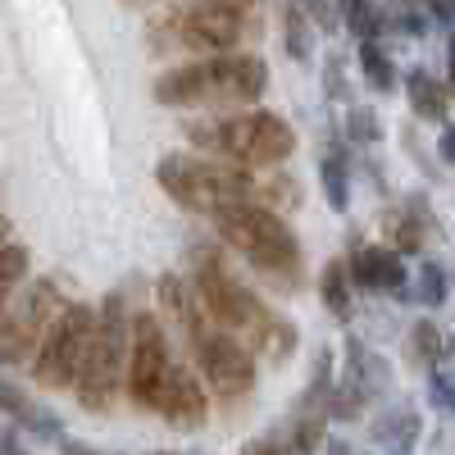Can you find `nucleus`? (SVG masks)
Returning a JSON list of instances; mask_svg holds the SVG:
<instances>
[{
    "instance_id": "nucleus-1",
    "label": "nucleus",
    "mask_w": 455,
    "mask_h": 455,
    "mask_svg": "<svg viewBox=\"0 0 455 455\" xmlns=\"http://www.w3.org/2000/svg\"><path fill=\"white\" fill-rule=\"evenodd\" d=\"M192 291L201 300L205 319H214L223 332H246L251 347H259L269 360H287L296 347V323L274 319L259 306V296L228 269L223 255L210 242L192 246Z\"/></svg>"
},
{
    "instance_id": "nucleus-2",
    "label": "nucleus",
    "mask_w": 455,
    "mask_h": 455,
    "mask_svg": "<svg viewBox=\"0 0 455 455\" xmlns=\"http://www.w3.org/2000/svg\"><path fill=\"white\" fill-rule=\"evenodd\" d=\"M269 87V68L259 55H210L196 64H178L156 78V100L187 109V105H251Z\"/></svg>"
},
{
    "instance_id": "nucleus-3",
    "label": "nucleus",
    "mask_w": 455,
    "mask_h": 455,
    "mask_svg": "<svg viewBox=\"0 0 455 455\" xmlns=\"http://www.w3.org/2000/svg\"><path fill=\"white\" fill-rule=\"evenodd\" d=\"M187 141L201 146L210 160H233L242 169H269L291 160L296 132L287 119L269 109H251V114H223V119L205 124H187Z\"/></svg>"
},
{
    "instance_id": "nucleus-4",
    "label": "nucleus",
    "mask_w": 455,
    "mask_h": 455,
    "mask_svg": "<svg viewBox=\"0 0 455 455\" xmlns=\"http://www.w3.org/2000/svg\"><path fill=\"white\" fill-rule=\"evenodd\" d=\"M156 182L164 187V196H173L182 210L196 214H219L233 205H255L264 196V187L251 178L242 164H219L210 156H164L156 164Z\"/></svg>"
},
{
    "instance_id": "nucleus-5",
    "label": "nucleus",
    "mask_w": 455,
    "mask_h": 455,
    "mask_svg": "<svg viewBox=\"0 0 455 455\" xmlns=\"http://www.w3.org/2000/svg\"><path fill=\"white\" fill-rule=\"evenodd\" d=\"M255 14V0H187L150 23L156 51H192V55H233Z\"/></svg>"
},
{
    "instance_id": "nucleus-6",
    "label": "nucleus",
    "mask_w": 455,
    "mask_h": 455,
    "mask_svg": "<svg viewBox=\"0 0 455 455\" xmlns=\"http://www.w3.org/2000/svg\"><path fill=\"white\" fill-rule=\"evenodd\" d=\"M214 233L237 255H246L251 269L264 274L269 283H283V287L300 283V242L274 210H264V205L219 210L214 214Z\"/></svg>"
},
{
    "instance_id": "nucleus-7",
    "label": "nucleus",
    "mask_w": 455,
    "mask_h": 455,
    "mask_svg": "<svg viewBox=\"0 0 455 455\" xmlns=\"http://www.w3.org/2000/svg\"><path fill=\"white\" fill-rule=\"evenodd\" d=\"M128 347H132V319L124 306V291H109L96 310V332H92V347L78 373V405L92 414H105L119 396L124 378H128Z\"/></svg>"
},
{
    "instance_id": "nucleus-8",
    "label": "nucleus",
    "mask_w": 455,
    "mask_h": 455,
    "mask_svg": "<svg viewBox=\"0 0 455 455\" xmlns=\"http://www.w3.org/2000/svg\"><path fill=\"white\" fill-rule=\"evenodd\" d=\"M92 332H96V310L92 306H83V300L64 306L60 319L51 323V332L42 337L36 355H32L36 387H51V392L78 387V373H83V360H87V347H92Z\"/></svg>"
},
{
    "instance_id": "nucleus-9",
    "label": "nucleus",
    "mask_w": 455,
    "mask_h": 455,
    "mask_svg": "<svg viewBox=\"0 0 455 455\" xmlns=\"http://www.w3.org/2000/svg\"><path fill=\"white\" fill-rule=\"evenodd\" d=\"M60 310H64L60 287L51 278L32 283L14 306L0 315V364H28V355H36L42 337L60 319Z\"/></svg>"
},
{
    "instance_id": "nucleus-10",
    "label": "nucleus",
    "mask_w": 455,
    "mask_h": 455,
    "mask_svg": "<svg viewBox=\"0 0 455 455\" xmlns=\"http://www.w3.org/2000/svg\"><path fill=\"white\" fill-rule=\"evenodd\" d=\"M169 369H173V355H169V337H164L160 319L150 310H137L132 315V347H128V378H124L128 401L137 410H160Z\"/></svg>"
},
{
    "instance_id": "nucleus-11",
    "label": "nucleus",
    "mask_w": 455,
    "mask_h": 455,
    "mask_svg": "<svg viewBox=\"0 0 455 455\" xmlns=\"http://www.w3.org/2000/svg\"><path fill=\"white\" fill-rule=\"evenodd\" d=\"M192 351H196V369H201V378L210 383L214 396L237 401V396H246L255 387L251 347H246V341H237L233 332H205Z\"/></svg>"
},
{
    "instance_id": "nucleus-12",
    "label": "nucleus",
    "mask_w": 455,
    "mask_h": 455,
    "mask_svg": "<svg viewBox=\"0 0 455 455\" xmlns=\"http://www.w3.org/2000/svg\"><path fill=\"white\" fill-rule=\"evenodd\" d=\"M205 410H210V401H205V383H201L192 369L173 364L156 414H164V424H173V428H201V424H205Z\"/></svg>"
},
{
    "instance_id": "nucleus-13",
    "label": "nucleus",
    "mask_w": 455,
    "mask_h": 455,
    "mask_svg": "<svg viewBox=\"0 0 455 455\" xmlns=\"http://www.w3.org/2000/svg\"><path fill=\"white\" fill-rule=\"evenodd\" d=\"M347 274L355 287L369 291H405V259L392 246H351L347 255Z\"/></svg>"
},
{
    "instance_id": "nucleus-14",
    "label": "nucleus",
    "mask_w": 455,
    "mask_h": 455,
    "mask_svg": "<svg viewBox=\"0 0 455 455\" xmlns=\"http://www.w3.org/2000/svg\"><path fill=\"white\" fill-rule=\"evenodd\" d=\"M156 296H160V310L173 319V328L187 337V347H196V341L210 332V319H205V310H201L196 291L187 287L178 274H160V283H156Z\"/></svg>"
},
{
    "instance_id": "nucleus-15",
    "label": "nucleus",
    "mask_w": 455,
    "mask_h": 455,
    "mask_svg": "<svg viewBox=\"0 0 455 455\" xmlns=\"http://www.w3.org/2000/svg\"><path fill=\"white\" fill-rule=\"evenodd\" d=\"M433 210L424 205V196H410L405 205H396L392 214H387V237H392V251L401 255H410V251H424V242H428V233H433Z\"/></svg>"
},
{
    "instance_id": "nucleus-16",
    "label": "nucleus",
    "mask_w": 455,
    "mask_h": 455,
    "mask_svg": "<svg viewBox=\"0 0 455 455\" xmlns=\"http://www.w3.org/2000/svg\"><path fill=\"white\" fill-rule=\"evenodd\" d=\"M405 96H410V109L428 124H446V109H451V92L433 78L428 68H410L405 73Z\"/></svg>"
},
{
    "instance_id": "nucleus-17",
    "label": "nucleus",
    "mask_w": 455,
    "mask_h": 455,
    "mask_svg": "<svg viewBox=\"0 0 455 455\" xmlns=\"http://www.w3.org/2000/svg\"><path fill=\"white\" fill-rule=\"evenodd\" d=\"M0 405H5L19 424H28L32 433H42V437H51V442H60V437H64V433H60V424H55V414H46L32 396H23L14 383H0Z\"/></svg>"
},
{
    "instance_id": "nucleus-18",
    "label": "nucleus",
    "mask_w": 455,
    "mask_h": 455,
    "mask_svg": "<svg viewBox=\"0 0 455 455\" xmlns=\"http://www.w3.org/2000/svg\"><path fill=\"white\" fill-rule=\"evenodd\" d=\"M351 274H347V259H328L323 274H319V291H323V306L337 319H351Z\"/></svg>"
},
{
    "instance_id": "nucleus-19",
    "label": "nucleus",
    "mask_w": 455,
    "mask_h": 455,
    "mask_svg": "<svg viewBox=\"0 0 455 455\" xmlns=\"http://www.w3.org/2000/svg\"><path fill=\"white\" fill-rule=\"evenodd\" d=\"M414 437H419V414L414 410H392V414H383V419L373 424V442L392 446L396 455H405L414 446Z\"/></svg>"
},
{
    "instance_id": "nucleus-20",
    "label": "nucleus",
    "mask_w": 455,
    "mask_h": 455,
    "mask_svg": "<svg viewBox=\"0 0 455 455\" xmlns=\"http://www.w3.org/2000/svg\"><path fill=\"white\" fill-rule=\"evenodd\" d=\"M405 355H410V364H419V369H437L442 364V355H446V341H442V328L437 323H428V319H419L410 328V337H405Z\"/></svg>"
},
{
    "instance_id": "nucleus-21",
    "label": "nucleus",
    "mask_w": 455,
    "mask_h": 455,
    "mask_svg": "<svg viewBox=\"0 0 455 455\" xmlns=\"http://www.w3.org/2000/svg\"><path fill=\"white\" fill-rule=\"evenodd\" d=\"M310 19L306 10H300V0H283V46L291 60H310V46H315V36H310Z\"/></svg>"
},
{
    "instance_id": "nucleus-22",
    "label": "nucleus",
    "mask_w": 455,
    "mask_h": 455,
    "mask_svg": "<svg viewBox=\"0 0 455 455\" xmlns=\"http://www.w3.org/2000/svg\"><path fill=\"white\" fill-rule=\"evenodd\" d=\"M28 264H32L28 246H14V242L0 246V315L10 310V296H14L19 283L28 278Z\"/></svg>"
},
{
    "instance_id": "nucleus-23",
    "label": "nucleus",
    "mask_w": 455,
    "mask_h": 455,
    "mask_svg": "<svg viewBox=\"0 0 455 455\" xmlns=\"http://www.w3.org/2000/svg\"><path fill=\"white\" fill-rule=\"evenodd\" d=\"M319 182H323V196L332 210H347L351 205V178H347V160H341V150H328L319 160Z\"/></svg>"
},
{
    "instance_id": "nucleus-24",
    "label": "nucleus",
    "mask_w": 455,
    "mask_h": 455,
    "mask_svg": "<svg viewBox=\"0 0 455 455\" xmlns=\"http://www.w3.org/2000/svg\"><path fill=\"white\" fill-rule=\"evenodd\" d=\"M360 73H364V83L373 92H392L396 87V64L378 42H360Z\"/></svg>"
},
{
    "instance_id": "nucleus-25",
    "label": "nucleus",
    "mask_w": 455,
    "mask_h": 455,
    "mask_svg": "<svg viewBox=\"0 0 455 455\" xmlns=\"http://www.w3.org/2000/svg\"><path fill=\"white\" fill-rule=\"evenodd\" d=\"M446 291H451L446 269H442V264H424L419 278H414V300H419V306H428V310H437L442 300H446Z\"/></svg>"
},
{
    "instance_id": "nucleus-26",
    "label": "nucleus",
    "mask_w": 455,
    "mask_h": 455,
    "mask_svg": "<svg viewBox=\"0 0 455 455\" xmlns=\"http://www.w3.org/2000/svg\"><path fill=\"white\" fill-rule=\"evenodd\" d=\"M347 132H351V141H378L383 137V124H378V114L373 109H351L347 114Z\"/></svg>"
},
{
    "instance_id": "nucleus-27",
    "label": "nucleus",
    "mask_w": 455,
    "mask_h": 455,
    "mask_svg": "<svg viewBox=\"0 0 455 455\" xmlns=\"http://www.w3.org/2000/svg\"><path fill=\"white\" fill-rule=\"evenodd\" d=\"M428 401H433L437 410H451V414H455V378L433 373V378H428Z\"/></svg>"
},
{
    "instance_id": "nucleus-28",
    "label": "nucleus",
    "mask_w": 455,
    "mask_h": 455,
    "mask_svg": "<svg viewBox=\"0 0 455 455\" xmlns=\"http://www.w3.org/2000/svg\"><path fill=\"white\" fill-rule=\"evenodd\" d=\"M300 10H306V19H310L315 28H323V32H332V28H337V19H332V5H328V0H300Z\"/></svg>"
},
{
    "instance_id": "nucleus-29",
    "label": "nucleus",
    "mask_w": 455,
    "mask_h": 455,
    "mask_svg": "<svg viewBox=\"0 0 455 455\" xmlns=\"http://www.w3.org/2000/svg\"><path fill=\"white\" fill-rule=\"evenodd\" d=\"M242 455H296V451H291L283 437H259V442H251Z\"/></svg>"
},
{
    "instance_id": "nucleus-30",
    "label": "nucleus",
    "mask_w": 455,
    "mask_h": 455,
    "mask_svg": "<svg viewBox=\"0 0 455 455\" xmlns=\"http://www.w3.org/2000/svg\"><path fill=\"white\" fill-rule=\"evenodd\" d=\"M437 156H442V164H455V124H442V137H437Z\"/></svg>"
},
{
    "instance_id": "nucleus-31",
    "label": "nucleus",
    "mask_w": 455,
    "mask_h": 455,
    "mask_svg": "<svg viewBox=\"0 0 455 455\" xmlns=\"http://www.w3.org/2000/svg\"><path fill=\"white\" fill-rule=\"evenodd\" d=\"M328 96H347V83H341V60H328Z\"/></svg>"
},
{
    "instance_id": "nucleus-32",
    "label": "nucleus",
    "mask_w": 455,
    "mask_h": 455,
    "mask_svg": "<svg viewBox=\"0 0 455 455\" xmlns=\"http://www.w3.org/2000/svg\"><path fill=\"white\" fill-rule=\"evenodd\" d=\"M428 10H433L442 23H455V0H428Z\"/></svg>"
},
{
    "instance_id": "nucleus-33",
    "label": "nucleus",
    "mask_w": 455,
    "mask_h": 455,
    "mask_svg": "<svg viewBox=\"0 0 455 455\" xmlns=\"http://www.w3.org/2000/svg\"><path fill=\"white\" fill-rule=\"evenodd\" d=\"M0 455H28V451H23L14 437H0Z\"/></svg>"
},
{
    "instance_id": "nucleus-34",
    "label": "nucleus",
    "mask_w": 455,
    "mask_h": 455,
    "mask_svg": "<svg viewBox=\"0 0 455 455\" xmlns=\"http://www.w3.org/2000/svg\"><path fill=\"white\" fill-rule=\"evenodd\" d=\"M360 5H369V0H337V10H341V14H355Z\"/></svg>"
},
{
    "instance_id": "nucleus-35",
    "label": "nucleus",
    "mask_w": 455,
    "mask_h": 455,
    "mask_svg": "<svg viewBox=\"0 0 455 455\" xmlns=\"http://www.w3.org/2000/svg\"><path fill=\"white\" fill-rule=\"evenodd\" d=\"M446 92H455V36H451V87Z\"/></svg>"
},
{
    "instance_id": "nucleus-36",
    "label": "nucleus",
    "mask_w": 455,
    "mask_h": 455,
    "mask_svg": "<svg viewBox=\"0 0 455 455\" xmlns=\"http://www.w3.org/2000/svg\"><path fill=\"white\" fill-rule=\"evenodd\" d=\"M5 237H10V219L0 214V246H5Z\"/></svg>"
},
{
    "instance_id": "nucleus-37",
    "label": "nucleus",
    "mask_w": 455,
    "mask_h": 455,
    "mask_svg": "<svg viewBox=\"0 0 455 455\" xmlns=\"http://www.w3.org/2000/svg\"><path fill=\"white\" fill-rule=\"evenodd\" d=\"M124 5H146V0H124Z\"/></svg>"
},
{
    "instance_id": "nucleus-38",
    "label": "nucleus",
    "mask_w": 455,
    "mask_h": 455,
    "mask_svg": "<svg viewBox=\"0 0 455 455\" xmlns=\"http://www.w3.org/2000/svg\"><path fill=\"white\" fill-rule=\"evenodd\" d=\"M150 455H173V451H150Z\"/></svg>"
}]
</instances>
